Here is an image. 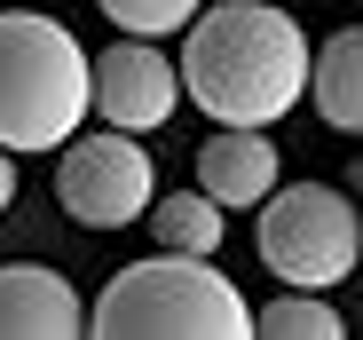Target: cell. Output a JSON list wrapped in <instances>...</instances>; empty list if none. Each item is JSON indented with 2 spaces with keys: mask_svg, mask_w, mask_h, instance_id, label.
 Segmentation results:
<instances>
[{
  "mask_svg": "<svg viewBox=\"0 0 363 340\" xmlns=\"http://www.w3.org/2000/svg\"><path fill=\"white\" fill-rule=\"evenodd\" d=\"M198 190L229 214V206H261L277 190V143L261 127H221L206 150H198Z\"/></svg>",
  "mask_w": 363,
  "mask_h": 340,
  "instance_id": "obj_8",
  "label": "cell"
},
{
  "mask_svg": "<svg viewBox=\"0 0 363 340\" xmlns=\"http://www.w3.org/2000/svg\"><path fill=\"white\" fill-rule=\"evenodd\" d=\"M253 332H261V340H340V332H347V317H340L324 293L292 285V293H277L269 309H253Z\"/></svg>",
  "mask_w": 363,
  "mask_h": 340,
  "instance_id": "obj_11",
  "label": "cell"
},
{
  "mask_svg": "<svg viewBox=\"0 0 363 340\" xmlns=\"http://www.w3.org/2000/svg\"><path fill=\"white\" fill-rule=\"evenodd\" d=\"M221 206L206 190H174V198H150V238L166 253H221Z\"/></svg>",
  "mask_w": 363,
  "mask_h": 340,
  "instance_id": "obj_10",
  "label": "cell"
},
{
  "mask_svg": "<svg viewBox=\"0 0 363 340\" xmlns=\"http://www.w3.org/2000/svg\"><path fill=\"white\" fill-rule=\"evenodd\" d=\"M182 103V72L158 55V40H111L95 55V119L103 127H127V135H150L174 119Z\"/></svg>",
  "mask_w": 363,
  "mask_h": 340,
  "instance_id": "obj_6",
  "label": "cell"
},
{
  "mask_svg": "<svg viewBox=\"0 0 363 340\" xmlns=\"http://www.w3.org/2000/svg\"><path fill=\"white\" fill-rule=\"evenodd\" d=\"M95 111V64L87 48L40 16V9H0V150H64Z\"/></svg>",
  "mask_w": 363,
  "mask_h": 340,
  "instance_id": "obj_2",
  "label": "cell"
},
{
  "mask_svg": "<svg viewBox=\"0 0 363 340\" xmlns=\"http://www.w3.org/2000/svg\"><path fill=\"white\" fill-rule=\"evenodd\" d=\"M206 9V0H103V16L118 24V32H135V40H166V32H182Z\"/></svg>",
  "mask_w": 363,
  "mask_h": 340,
  "instance_id": "obj_12",
  "label": "cell"
},
{
  "mask_svg": "<svg viewBox=\"0 0 363 340\" xmlns=\"http://www.w3.org/2000/svg\"><path fill=\"white\" fill-rule=\"evenodd\" d=\"M79 332H87V301L72 277L40 261L0 269V340H79Z\"/></svg>",
  "mask_w": 363,
  "mask_h": 340,
  "instance_id": "obj_7",
  "label": "cell"
},
{
  "mask_svg": "<svg viewBox=\"0 0 363 340\" xmlns=\"http://www.w3.org/2000/svg\"><path fill=\"white\" fill-rule=\"evenodd\" d=\"M253 246H261L269 277L308 285V293H332V285H347V269L363 261L355 198H340L332 182H284V190H269L253 206Z\"/></svg>",
  "mask_w": 363,
  "mask_h": 340,
  "instance_id": "obj_4",
  "label": "cell"
},
{
  "mask_svg": "<svg viewBox=\"0 0 363 340\" xmlns=\"http://www.w3.org/2000/svg\"><path fill=\"white\" fill-rule=\"evenodd\" d=\"M174 72L213 127H277L308 95V32L284 0H213L182 24Z\"/></svg>",
  "mask_w": 363,
  "mask_h": 340,
  "instance_id": "obj_1",
  "label": "cell"
},
{
  "mask_svg": "<svg viewBox=\"0 0 363 340\" xmlns=\"http://www.w3.org/2000/svg\"><path fill=\"white\" fill-rule=\"evenodd\" d=\"M308 103L332 135H363V24H340L324 48H308Z\"/></svg>",
  "mask_w": 363,
  "mask_h": 340,
  "instance_id": "obj_9",
  "label": "cell"
},
{
  "mask_svg": "<svg viewBox=\"0 0 363 340\" xmlns=\"http://www.w3.org/2000/svg\"><path fill=\"white\" fill-rule=\"evenodd\" d=\"M158 198V166L143 150V135L111 127V135H72L55 158V206H64L79 230H127L143 221Z\"/></svg>",
  "mask_w": 363,
  "mask_h": 340,
  "instance_id": "obj_5",
  "label": "cell"
},
{
  "mask_svg": "<svg viewBox=\"0 0 363 340\" xmlns=\"http://www.w3.org/2000/svg\"><path fill=\"white\" fill-rule=\"evenodd\" d=\"M95 340H245L253 301L213 269V253L127 261L87 309Z\"/></svg>",
  "mask_w": 363,
  "mask_h": 340,
  "instance_id": "obj_3",
  "label": "cell"
},
{
  "mask_svg": "<svg viewBox=\"0 0 363 340\" xmlns=\"http://www.w3.org/2000/svg\"><path fill=\"white\" fill-rule=\"evenodd\" d=\"M9 198H16V150H0V214H9Z\"/></svg>",
  "mask_w": 363,
  "mask_h": 340,
  "instance_id": "obj_13",
  "label": "cell"
},
{
  "mask_svg": "<svg viewBox=\"0 0 363 340\" xmlns=\"http://www.w3.org/2000/svg\"><path fill=\"white\" fill-rule=\"evenodd\" d=\"M284 9H292V0H284Z\"/></svg>",
  "mask_w": 363,
  "mask_h": 340,
  "instance_id": "obj_14",
  "label": "cell"
}]
</instances>
